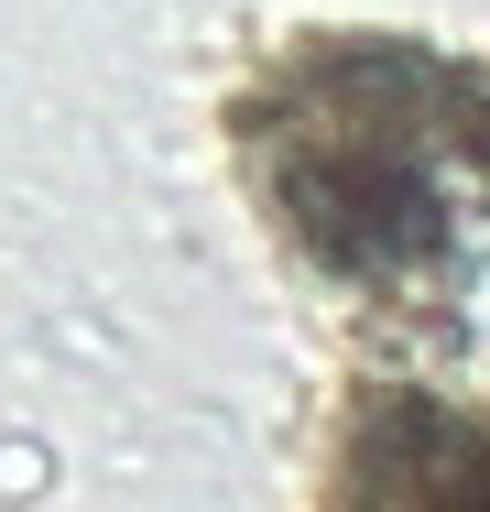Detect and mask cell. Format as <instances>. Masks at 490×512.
<instances>
[{"label":"cell","mask_w":490,"mask_h":512,"mask_svg":"<svg viewBox=\"0 0 490 512\" xmlns=\"http://www.w3.org/2000/svg\"><path fill=\"white\" fill-rule=\"evenodd\" d=\"M273 218L360 284H469L490 262V77L414 44H316L273 99H240V142Z\"/></svg>","instance_id":"cell-1"}]
</instances>
